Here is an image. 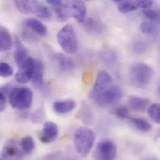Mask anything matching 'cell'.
Segmentation results:
<instances>
[{
    "label": "cell",
    "mask_w": 160,
    "mask_h": 160,
    "mask_svg": "<svg viewBox=\"0 0 160 160\" xmlns=\"http://www.w3.org/2000/svg\"><path fill=\"white\" fill-rule=\"evenodd\" d=\"M54 10L56 13V17L60 22H65L70 17V12L68 10V7H65L64 5L54 8Z\"/></svg>",
    "instance_id": "26"
},
{
    "label": "cell",
    "mask_w": 160,
    "mask_h": 160,
    "mask_svg": "<svg viewBox=\"0 0 160 160\" xmlns=\"http://www.w3.org/2000/svg\"><path fill=\"white\" fill-rule=\"evenodd\" d=\"M144 16L150 20V21H154L157 22V18H158V10H153V9H145L143 11Z\"/></svg>",
    "instance_id": "32"
},
{
    "label": "cell",
    "mask_w": 160,
    "mask_h": 160,
    "mask_svg": "<svg viewBox=\"0 0 160 160\" xmlns=\"http://www.w3.org/2000/svg\"><path fill=\"white\" fill-rule=\"evenodd\" d=\"M147 48L148 45L143 41H138L132 45V51L136 54H142L147 50Z\"/></svg>",
    "instance_id": "29"
},
{
    "label": "cell",
    "mask_w": 160,
    "mask_h": 160,
    "mask_svg": "<svg viewBox=\"0 0 160 160\" xmlns=\"http://www.w3.org/2000/svg\"><path fill=\"white\" fill-rule=\"evenodd\" d=\"M46 2H47L48 5L53 6L54 8H57V7H60V6L63 5L62 0H46Z\"/></svg>",
    "instance_id": "34"
},
{
    "label": "cell",
    "mask_w": 160,
    "mask_h": 160,
    "mask_svg": "<svg viewBox=\"0 0 160 160\" xmlns=\"http://www.w3.org/2000/svg\"><path fill=\"white\" fill-rule=\"evenodd\" d=\"M59 136V128L56 123L52 121H47L44 124L42 133L40 135V141L44 143H50L54 142Z\"/></svg>",
    "instance_id": "10"
},
{
    "label": "cell",
    "mask_w": 160,
    "mask_h": 160,
    "mask_svg": "<svg viewBox=\"0 0 160 160\" xmlns=\"http://www.w3.org/2000/svg\"><path fill=\"white\" fill-rule=\"evenodd\" d=\"M141 32L149 37H157L160 34L159 25L153 22H143L140 26Z\"/></svg>",
    "instance_id": "21"
},
{
    "label": "cell",
    "mask_w": 160,
    "mask_h": 160,
    "mask_svg": "<svg viewBox=\"0 0 160 160\" xmlns=\"http://www.w3.org/2000/svg\"><path fill=\"white\" fill-rule=\"evenodd\" d=\"M114 1H116V2H119V1H122V0H114Z\"/></svg>",
    "instance_id": "36"
},
{
    "label": "cell",
    "mask_w": 160,
    "mask_h": 160,
    "mask_svg": "<svg viewBox=\"0 0 160 160\" xmlns=\"http://www.w3.org/2000/svg\"><path fill=\"white\" fill-rule=\"evenodd\" d=\"M67 7L70 15H72L80 23L85 22L87 18V7L82 0H73Z\"/></svg>",
    "instance_id": "11"
},
{
    "label": "cell",
    "mask_w": 160,
    "mask_h": 160,
    "mask_svg": "<svg viewBox=\"0 0 160 160\" xmlns=\"http://www.w3.org/2000/svg\"><path fill=\"white\" fill-rule=\"evenodd\" d=\"M76 102L73 100H62L54 102L53 108L57 114L65 115L72 112L76 108Z\"/></svg>",
    "instance_id": "15"
},
{
    "label": "cell",
    "mask_w": 160,
    "mask_h": 160,
    "mask_svg": "<svg viewBox=\"0 0 160 160\" xmlns=\"http://www.w3.org/2000/svg\"><path fill=\"white\" fill-rule=\"evenodd\" d=\"M123 95L124 92L122 88L118 85H114V86H110L105 90L100 93H94L93 98L94 101L97 102V104L105 107L120 101Z\"/></svg>",
    "instance_id": "5"
},
{
    "label": "cell",
    "mask_w": 160,
    "mask_h": 160,
    "mask_svg": "<svg viewBox=\"0 0 160 160\" xmlns=\"http://www.w3.org/2000/svg\"><path fill=\"white\" fill-rule=\"evenodd\" d=\"M155 75L153 68L143 62H136L129 69V80L132 86L136 88H144L148 86Z\"/></svg>",
    "instance_id": "2"
},
{
    "label": "cell",
    "mask_w": 160,
    "mask_h": 160,
    "mask_svg": "<svg viewBox=\"0 0 160 160\" xmlns=\"http://www.w3.org/2000/svg\"><path fill=\"white\" fill-rule=\"evenodd\" d=\"M57 40L61 48L67 54H75L78 49V37L71 24H66L58 32Z\"/></svg>",
    "instance_id": "4"
},
{
    "label": "cell",
    "mask_w": 160,
    "mask_h": 160,
    "mask_svg": "<svg viewBox=\"0 0 160 160\" xmlns=\"http://www.w3.org/2000/svg\"><path fill=\"white\" fill-rule=\"evenodd\" d=\"M0 160H6V159H4L3 158H0Z\"/></svg>",
    "instance_id": "38"
},
{
    "label": "cell",
    "mask_w": 160,
    "mask_h": 160,
    "mask_svg": "<svg viewBox=\"0 0 160 160\" xmlns=\"http://www.w3.org/2000/svg\"><path fill=\"white\" fill-rule=\"evenodd\" d=\"M18 10L25 15L36 14L41 6L39 0H13Z\"/></svg>",
    "instance_id": "12"
},
{
    "label": "cell",
    "mask_w": 160,
    "mask_h": 160,
    "mask_svg": "<svg viewBox=\"0 0 160 160\" xmlns=\"http://www.w3.org/2000/svg\"><path fill=\"white\" fill-rule=\"evenodd\" d=\"M149 102L150 101L144 98H140L136 96H130L128 98V106L134 111H145L146 108H148Z\"/></svg>",
    "instance_id": "18"
},
{
    "label": "cell",
    "mask_w": 160,
    "mask_h": 160,
    "mask_svg": "<svg viewBox=\"0 0 160 160\" xmlns=\"http://www.w3.org/2000/svg\"><path fill=\"white\" fill-rule=\"evenodd\" d=\"M158 93H159V95H160V86H159V88H158Z\"/></svg>",
    "instance_id": "37"
},
{
    "label": "cell",
    "mask_w": 160,
    "mask_h": 160,
    "mask_svg": "<svg viewBox=\"0 0 160 160\" xmlns=\"http://www.w3.org/2000/svg\"><path fill=\"white\" fill-rule=\"evenodd\" d=\"M84 23L86 25V28L89 32H92V33H100L101 32V26L95 20L89 18V19L86 20Z\"/></svg>",
    "instance_id": "27"
},
{
    "label": "cell",
    "mask_w": 160,
    "mask_h": 160,
    "mask_svg": "<svg viewBox=\"0 0 160 160\" xmlns=\"http://www.w3.org/2000/svg\"><path fill=\"white\" fill-rule=\"evenodd\" d=\"M24 157V152L21 144L16 141H8L3 148L2 158L6 160H22Z\"/></svg>",
    "instance_id": "8"
},
{
    "label": "cell",
    "mask_w": 160,
    "mask_h": 160,
    "mask_svg": "<svg viewBox=\"0 0 160 160\" xmlns=\"http://www.w3.org/2000/svg\"><path fill=\"white\" fill-rule=\"evenodd\" d=\"M114 114L120 119H127L129 118V111L126 106H118L114 109Z\"/></svg>",
    "instance_id": "31"
},
{
    "label": "cell",
    "mask_w": 160,
    "mask_h": 160,
    "mask_svg": "<svg viewBox=\"0 0 160 160\" xmlns=\"http://www.w3.org/2000/svg\"><path fill=\"white\" fill-rule=\"evenodd\" d=\"M14 41L10 33L4 27H0V52L11 49Z\"/></svg>",
    "instance_id": "17"
},
{
    "label": "cell",
    "mask_w": 160,
    "mask_h": 160,
    "mask_svg": "<svg viewBox=\"0 0 160 160\" xmlns=\"http://www.w3.org/2000/svg\"><path fill=\"white\" fill-rule=\"evenodd\" d=\"M33 86L40 88L44 85V66L40 61H36L35 63V72L32 78Z\"/></svg>",
    "instance_id": "19"
},
{
    "label": "cell",
    "mask_w": 160,
    "mask_h": 160,
    "mask_svg": "<svg viewBox=\"0 0 160 160\" xmlns=\"http://www.w3.org/2000/svg\"><path fill=\"white\" fill-rule=\"evenodd\" d=\"M36 61L32 57H28L20 66L15 75V79L20 84H26L32 80L35 72Z\"/></svg>",
    "instance_id": "7"
},
{
    "label": "cell",
    "mask_w": 160,
    "mask_h": 160,
    "mask_svg": "<svg viewBox=\"0 0 160 160\" xmlns=\"http://www.w3.org/2000/svg\"><path fill=\"white\" fill-rule=\"evenodd\" d=\"M15 52H14V59L16 63L20 66L27 58H28V52L26 48L22 44L20 39L15 37Z\"/></svg>",
    "instance_id": "16"
},
{
    "label": "cell",
    "mask_w": 160,
    "mask_h": 160,
    "mask_svg": "<svg viewBox=\"0 0 160 160\" xmlns=\"http://www.w3.org/2000/svg\"><path fill=\"white\" fill-rule=\"evenodd\" d=\"M130 122L133 124V126L142 132H148L152 129V125L146 119L141 118H131Z\"/></svg>",
    "instance_id": "23"
},
{
    "label": "cell",
    "mask_w": 160,
    "mask_h": 160,
    "mask_svg": "<svg viewBox=\"0 0 160 160\" xmlns=\"http://www.w3.org/2000/svg\"><path fill=\"white\" fill-rule=\"evenodd\" d=\"M100 57L108 66H114L118 62V56L114 50H102L100 52Z\"/></svg>",
    "instance_id": "22"
},
{
    "label": "cell",
    "mask_w": 160,
    "mask_h": 160,
    "mask_svg": "<svg viewBox=\"0 0 160 160\" xmlns=\"http://www.w3.org/2000/svg\"><path fill=\"white\" fill-rule=\"evenodd\" d=\"M53 59L55 61L56 65L62 72L67 73L74 69V62L69 57L62 53H58V54H55Z\"/></svg>",
    "instance_id": "14"
},
{
    "label": "cell",
    "mask_w": 160,
    "mask_h": 160,
    "mask_svg": "<svg viewBox=\"0 0 160 160\" xmlns=\"http://www.w3.org/2000/svg\"><path fill=\"white\" fill-rule=\"evenodd\" d=\"M6 106H7L6 96H5V94L2 91H0V113L3 112L6 109Z\"/></svg>",
    "instance_id": "33"
},
{
    "label": "cell",
    "mask_w": 160,
    "mask_h": 160,
    "mask_svg": "<svg viewBox=\"0 0 160 160\" xmlns=\"http://www.w3.org/2000/svg\"><path fill=\"white\" fill-rule=\"evenodd\" d=\"M13 68L7 62H0V77L8 78L13 75Z\"/></svg>",
    "instance_id": "28"
},
{
    "label": "cell",
    "mask_w": 160,
    "mask_h": 160,
    "mask_svg": "<svg viewBox=\"0 0 160 160\" xmlns=\"http://www.w3.org/2000/svg\"><path fill=\"white\" fill-rule=\"evenodd\" d=\"M118 155V148L116 143L109 140L105 139L101 141L94 151L93 159L94 160H115Z\"/></svg>",
    "instance_id": "6"
},
{
    "label": "cell",
    "mask_w": 160,
    "mask_h": 160,
    "mask_svg": "<svg viewBox=\"0 0 160 160\" xmlns=\"http://www.w3.org/2000/svg\"><path fill=\"white\" fill-rule=\"evenodd\" d=\"M96 135L88 127H79L74 134V146L77 153L82 158H86L94 146Z\"/></svg>",
    "instance_id": "1"
},
{
    "label": "cell",
    "mask_w": 160,
    "mask_h": 160,
    "mask_svg": "<svg viewBox=\"0 0 160 160\" xmlns=\"http://www.w3.org/2000/svg\"><path fill=\"white\" fill-rule=\"evenodd\" d=\"M21 147L23 150L24 154L30 155L36 147V143H35V140L32 136H25L22 139L21 142Z\"/></svg>",
    "instance_id": "24"
},
{
    "label": "cell",
    "mask_w": 160,
    "mask_h": 160,
    "mask_svg": "<svg viewBox=\"0 0 160 160\" xmlns=\"http://www.w3.org/2000/svg\"><path fill=\"white\" fill-rule=\"evenodd\" d=\"M36 14L42 20H49L50 17H51V12H50L49 8H47L46 6H43L42 4L38 8V9Z\"/></svg>",
    "instance_id": "30"
},
{
    "label": "cell",
    "mask_w": 160,
    "mask_h": 160,
    "mask_svg": "<svg viewBox=\"0 0 160 160\" xmlns=\"http://www.w3.org/2000/svg\"><path fill=\"white\" fill-rule=\"evenodd\" d=\"M142 160H160V158L154 155H149V156H146L145 158H143Z\"/></svg>",
    "instance_id": "35"
},
{
    "label": "cell",
    "mask_w": 160,
    "mask_h": 160,
    "mask_svg": "<svg viewBox=\"0 0 160 160\" xmlns=\"http://www.w3.org/2000/svg\"><path fill=\"white\" fill-rule=\"evenodd\" d=\"M112 77L107 71L102 70L98 73L93 86V93H100L110 87Z\"/></svg>",
    "instance_id": "13"
},
{
    "label": "cell",
    "mask_w": 160,
    "mask_h": 160,
    "mask_svg": "<svg viewBox=\"0 0 160 160\" xmlns=\"http://www.w3.org/2000/svg\"><path fill=\"white\" fill-rule=\"evenodd\" d=\"M154 4L153 0H128L118 6V10L121 13H128L137 9H148Z\"/></svg>",
    "instance_id": "9"
},
{
    "label": "cell",
    "mask_w": 160,
    "mask_h": 160,
    "mask_svg": "<svg viewBox=\"0 0 160 160\" xmlns=\"http://www.w3.org/2000/svg\"><path fill=\"white\" fill-rule=\"evenodd\" d=\"M25 25L33 32H35L36 34L41 37H45L48 33L46 25L37 19H33V18L27 19L25 21Z\"/></svg>",
    "instance_id": "20"
},
{
    "label": "cell",
    "mask_w": 160,
    "mask_h": 160,
    "mask_svg": "<svg viewBox=\"0 0 160 160\" xmlns=\"http://www.w3.org/2000/svg\"><path fill=\"white\" fill-rule=\"evenodd\" d=\"M147 113L151 119L156 123L160 124V104L159 103H152L147 108Z\"/></svg>",
    "instance_id": "25"
},
{
    "label": "cell",
    "mask_w": 160,
    "mask_h": 160,
    "mask_svg": "<svg viewBox=\"0 0 160 160\" xmlns=\"http://www.w3.org/2000/svg\"><path fill=\"white\" fill-rule=\"evenodd\" d=\"M33 91L26 87L13 88L8 94L9 103L11 107L19 111L28 110L33 103Z\"/></svg>",
    "instance_id": "3"
}]
</instances>
